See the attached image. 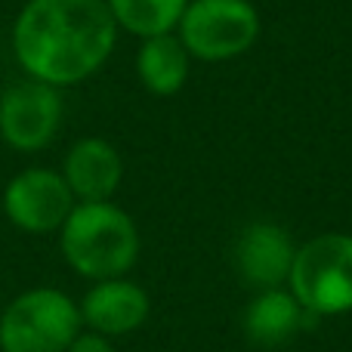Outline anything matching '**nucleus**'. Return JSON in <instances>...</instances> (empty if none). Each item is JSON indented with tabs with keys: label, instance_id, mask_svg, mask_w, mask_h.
Wrapping results in <instances>:
<instances>
[{
	"label": "nucleus",
	"instance_id": "nucleus-11",
	"mask_svg": "<svg viewBox=\"0 0 352 352\" xmlns=\"http://www.w3.org/2000/svg\"><path fill=\"white\" fill-rule=\"evenodd\" d=\"M312 318L316 316H309L291 291H281V287L260 291L244 309V334H248V340L254 346L263 349L285 346Z\"/></svg>",
	"mask_w": 352,
	"mask_h": 352
},
{
	"label": "nucleus",
	"instance_id": "nucleus-10",
	"mask_svg": "<svg viewBox=\"0 0 352 352\" xmlns=\"http://www.w3.org/2000/svg\"><path fill=\"white\" fill-rule=\"evenodd\" d=\"M62 176L72 188L74 201H111L124 179V158L109 140L84 136L68 148L62 161Z\"/></svg>",
	"mask_w": 352,
	"mask_h": 352
},
{
	"label": "nucleus",
	"instance_id": "nucleus-4",
	"mask_svg": "<svg viewBox=\"0 0 352 352\" xmlns=\"http://www.w3.org/2000/svg\"><path fill=\"white\" fill-rule=\"evenodd\" d=\"M291 294L309 316H343L352 309V235L324 232L297 248Z\"/></svg>",
	"mask_w": 352,
	"mask_h": 352
},
{
	"label": "nucleus",
	"instance_id": "nucleus-8",
	"mask_svg": "<svg viewBox=\"0 0 352 352\" xmlns=\"http://www.w3.org/2000/svg\"><path fill=\"white\" fill-rule=\"evenodd\" d=\"M297 256L291 232L278 223H250L235 241V266L238 275L256 291H275L291 278V266Z\"/></svg>",
	"mask_w": 352,
	"mask_h": 352
},
{
	"label": "nucleus",
	"instance_id": "nucleus-12",
	"mask_svg": "<svg viewBox=\"0 0 352 352\" xmlns=\"http://www.w3.org/2000/svg\"><path fill=\"white\" fill-rule=\"evenodd\" d=\"M188 50L176 34L146 37L136 53V74L152 96H176L188 80Z\"/></svg>",
	"mask_w": 352,
	"mask_h": 352
},
{
	"label": "nucleus",
	"instance_id": "nucleus-2",
	"mask_svg": "<svg viewBox=\"0 0 352 352\" xmlns=\"http://www.w3.org/2000/svg\"><path fill=\"white\" fill-rule=\"evenodd\" d=\"M59 250L68 266L90 281L124 278L140 256V229L111 201H84L62 223Z\"/></svg>",
	"mask_w": 352,
	"mask_h": 352
},
{
	"label": "nucleus",
	"instance_id": "nucleus-13",
	"mask_svg": "<svg viewBox=\"0 0 352 352\" xmlns=\"http://www.w3.org/2000/svg\"><path fill=\"white\" fill-rule=\"evenodd\" d=\"M105 3H109L118 28L146 41V37L173 34L188 0H105Z\"/></svg>",
	"mask_w": 352,
	"mask_h": 352
},
{
	"label": "nucleus",
	"instance_id": "nucleus-9",
	"mask_svg": "<svg viewBox=\"0 0 352 352\" xmlns=\"http://www.w3.org/2000/svg\"><path fill=\"white\" fill-rule=\"evenodd\" d=\"M80 318L90 331L102 337H124L142 328L148 318V294L142 291L136 281L127 278H109L96 281L80 300Z\"/></svg>",
	"mask_w": 352,
	"mask_h": 352
},
{
	"label": "nucleus",
	"instance_id": "nucleus-1",
	"mask_svg": "<svg viewBox=\"0 0 352 352\" xmlns=\"http://www.w3.org/2000/svg\"><path fill=\"white\" fill-rule=\"evenodd\" d=\"M118 43L105 0H28L12 22V56L31 80L72 87L96 74Z\"/></svg>",
	"mask_w": 352,
	"mask_h": 352
},
{
	"label": "nucleus",
	"instance_id": "nucleus-6",
	"mask_svg": "<svg viewBox=\"0 0 352 352\" xmlns=\"http://www.w3.org/2000/svg\"><path fill=\"white\" fill-rule=\"evenodd\" d=\"M62 96L41 80H19L0 96V140L16 152H41L62 127Z\"/></svg>",
	"mask_w": 352,
	"mask_h": 352
},
{
	"label": "nucleus",
	"instance_id": "nucleus-3",
	"mask_svg": "<svg viewBox=\"0 0 352 352\" xmlns=\"http://www.w3.org/2000/svg\"><path fill=\"white\" fill-rule=\"evenodd\" d=\"M80 328V306L65 291L31 287L0 312V352H65Z\"/></svg>",
	"mask_w": 352,
	"mask_h": 352
},
{
	"label": "nucleus",
	"instance_id": "nucleus-7",
	"mask_svg": "<svg viewBox=\"0 0 352 352\" xmlns=\"http://www.w3.org/2000/svg\"><path fill=\"white\" fill-rule=\"evenodd\" d=\"M74 204L78 201H74L65 176L59 170H47V167H28L12 176L3 188L6 219L28 235L59 232Z\"/></svg>",
	"mask_w": 352,
	"mask_h": 352
},
{
	"label": "nucleus",
	"instance_id": "nucleus-5",
	"mask_svg": "<svg viewBox=\"0 0 352 352\" xmlns=\"http://www.w3.org/2000/svg\"><path fill=\"white\" fill-rule=\"evenodd\" d=\"M176 37L201 62L235 59L260 37V12L250 0H188Z\"/></svg>",
	"mask_w": 352,
	"mask_h": 352
},
{
	"label": "nucleus",
	"instance_id": "nucleus-14",
	"mask_svg": "<svg viewBox=\"0 0 352 352\" xmlns=\"http://www.w3.org/2000/svg\"><path fill=\"white\" fill-rule=\"evenodd\" d=\"M65 352H115V346H111L109 337L96 334V331H80Z\"/></svg>",
	"mask_w": 352,
	"mask_h": 352
}]
</instances>
